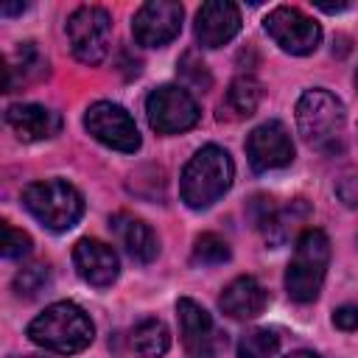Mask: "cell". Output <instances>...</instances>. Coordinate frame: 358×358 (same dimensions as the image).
<instances>
[{"label": "cell", "mask_w": 358, "mask_h": 358, "mask_svg": "<svg viewBox=\"0 0 358 358\" xmlns=\"http://www.w3.org/2000/svg\"><path fill=\"white\" fill-rule=\"evenodd\" d=\"M131 347L140 358H162L171 347V333L159 319H143L131 330Z\"/></svg>", "instance_id": "cell-19"}, {"label": "cell", "mask_w": 358, "mask_h": 358, "mask_svg": "<svg viewBox=\"0 0 358 358\" xmlns=\"http://www.w3.org/2000/svg\"><path fill=\"white\" fill-rule=\"evenodd\" d=\"M182 6L173 0H151L137 8L131 20V34L145 48H162L182 31Z\"/></svg>", "instance_id": "cell-11"}, {"label": "cell", "mask_w": 358, "mask_h": 358, "mask_svg": "<svg viewBox=\"0 0 358 358\" xmlns=\"http://www.w3.org/2000/svg\"><path fill=\"white\" fill-rule=\"evenodd\" d=\"M84 126L98 143H103L115 151L131 154L140 148V131H137L131 115L120 103H112V101L92 103L84 115Z\"/></svg>", "instance_id": "cell-8"}, {"label": "cell", "mask_w": 358, "mask_h": 358, "mask_svg": "<svg viewBox=\"0 0 358 358\" xmlns=\"http://www.w3.org/2000/svg\"><path fill=\"white\" fill-rule=\"evenodd\" d=\"M14 59H17L14 64L6 62V87H8V81L14 78V73H20L22 81H34V78H39V76L48 70V62L39 56V50H36L34 42H22V45L17 48V56H14Z\"/></svg>", "instance_id": "cell-21"}, {"label": "cell", "mask_w": 358, "mask_h": 358, "mask_svg": "<svg viewBox=\"0 0 358 358\" xmlns=\"http://www.w3.org/2000/svg\"><path fill=\"white\" fill-rule=\"evenodd\" d=\"M344 103L327 90H308L296 101V129L302 140L319 151H338L344 143Z\"/></svg>", "instance_id": "cell-3"}, {"label": "cell", "mask_w": 358, "mask_h": 358, "mask_svg": "<svg viewBox=\"0 0 358 358\" xmlns=\"http://www.w3.org/2000/svg\"><path fill=\"white\" fill-rule=\"evenodd\" d=\"M67 42L78 62L101 64L112 42V17L101 6H81L67 20Z\"/></svg>", "instance_id": "cell-6"}, {"label": "cell", "mask_w": 358, "mask_h": 358, "mask_svg": "<svg viewBox=\"0 0 358 358\" xmlns=\"http://www.w3.org/2000/svg\"><path fill=\"white\" fill-rule=\"evenodd\" d=\"M179 73H182V78H185L187 84H193L196 90H210V84H213V78H210V73H207V64H204L193 50H187V53L179 59Z\"/></svg>", "instance_id": "cell-24"}, {"label": "cell", "mask_w": 358, "mask_h": 358, "mask_svg": "<svg viewBox=\"0 0 358 358\" xmlns=\"http://www.w3.org/2000/svg\"><path fill=\"white\" fill-rule=\"evenodd\" d=\"M338 196L344 204H358V176H344L338 182Z\"/></svg>", "instance_id": "cell-27"}, {"label": "cell", "mask_w": 358, "mask_h": 358, "mask_svg": "<svg viewBox=\"0 0 358 358\" xmlns=\"http://www.w3.org/2000/svg\"><path fill=\"white\" fill-rule=\"evenodd\" d=\"M28 252H31V238H28L22 229H17V227L3 224V257L20 260V257H25Z\"/></svg>", "instance_id": "cell-25"}, {"label": "cell", "mask_w": 358, "mask_h": 358, "mask_svg": "<svg viewBox=\"0 0 358 358\" xmlns=\"http://www.w3.org/2000/svg\"><path fill=\"white\" fill-rule=\"evenodd\" d=\"M246 157H249V165L260 173L288 165L294 159V143L288 129L280 120L260 123L257 129H252L246 140Z\"/></svg>", "instance_id": "cell-12"}, {"label": "cell", "mask_w": 358, "mask_h": 358, "mask_svg": "<svg viewBox=\"0 0 358 358\" xmlns=\"http://www.w3.org/2000/svg\"><path fill=\"white\" fill-rule=\"evenodd\" d=\"M333 324L338 330H358V305H341V308H336Z\"/></svg>", "instance_id": "cell-26"}, {"label": "cell", "mask_w": 358, "mask_h": 358, "mask_svg": "<svg viewBox=\"0 0 358 358\" xmlns=\"http://www.w3.org/2000/svg\"><path fill=\"white\" fill-rule=\"evenodd\" d=\"M22 204L42 227L53 232H64L76 227L78 218L84 215L81 193L64 179H45V182L28 185L22 190Z\"/></svg>", "instance_id": "cell-5"}, {"label": "cell", "mask_w": 358, "mask_h": 358, "mask_svg": "<svg viewBox=\"0 0 358 358\" xmlns=\"http://www.w3.org/2000/svg\"><path fill=\"white\" fill-rule=\"evenodd\" d=\"M285 358H319V355L310 352V350H296V352H291V355H285Z\"/></svg>", "instance_id": "cell-29"}, {"label": "cell", "mask_w": 358, "mask_h": 358, "mask_svg": "<svg viewBox=\"0 0 358 358\" xmlns=\"http://www.w3.org/2000/svg\"><path fill=\"white\" fill-rule=\"evenodd\" d=\"M280 350V336L266 327L246 330L238 341V358H274Z\"/></svg>", "instance_id": "cell-20"}, {"label": "cell", "mask_w": 358, "mask_h": 358, "mask_svg": "<svg viewBox=\"0 0 358 358\" xmlns=\"http://www.w3.org/2000/svg\"><path fill=\"white\" fill-rule=\"evenodd\" d=\"M218 308L232 319H255L266 308V291L255 277H235L218 296Z\"/></svg>", "instance_id": "cell-17"}, {"label": "cell", "mask_w": 358, "mask_h": 358, "mask_svg": "<svg viewBox=\"0 0 358 358\" xmlns=\"http://www.w3.org/2000/svg\"><path fill=\"white\" fill-rule=\"evenodd\" d=\"M145 115L151 129H157L159 134H179L199 123V103L185 87L165 84L148 95Z\"/></svg>", "instance_id": "cell-7"}, {"label": "cell", "mask_w": 358, "mask_h": 358, "mask_svg": "<svg viewBox=\"0 0 358 358\" xmlns=\"http://www.w3.org/2000/svg\"><path fill=\"white\" fill-rule=\"evenodd\" d=\"M193 260L201 266H218L229 260V246L224 238H218L215 232H204L196 238L193 243Z\"/></svg>", "instance_id": "cell-22"}, {"label": "cell", "mask_w": 358, "mask_h": 358, "mask_svg": "<svg viewBox=\"0 0 358 358\" xmlns=\"http://www.w3.org/2000/svg\"><path fill=\"white\" fill-rule=\"evenodd\" d=\"M241 31V11L229 0H210L196 11V39L201 48H221Z\"/></svg>", "instance_id": "cell-13"}, {"label": "cell", "mask_w": 358, "mask_h": 358, "mask_svg": "<svg viewBox=\"0 0 358 358\" xmlns=\"http://www.w3.org/2000/svg\"><path fill=\"white\" fill-rule=\"evenodd\" d=\"M232 176V157L218 145H204L190 157V162L182 171V201L193 210H204L229 190Z\"/></svg>", "instance_id": "cell-2"}, {"label": "cell", "mask_w": 358, "mask_h": 358, "mask_svg": "<svg viewBox=\"0 0 358 358\" xmlns=\"http://www.w3.org/2000/svg\"><path fill=\"white\" fill-rule=\"evenodd\" d=\"M263 28L285 53H294V56L313 53L322 39L319 22H313L308 14L291 6H277L274 11H268V17L263 20Z\"/></svg>", "instance_id": "cell-9"}, {"label": "cell", "mask_w": 358, "mask_h": 358, "mask_svg": "<svg viewBox=\"0 0 358 358\" xmlns=\"http://www.w3.org/2000/svg\"><path fill=\"white\" fill-rule=\"evenodd\" d=\"M330 263V241L322 229H305L296 238L294 257L285 271V291L294 302H313L322 291Z\"/></svg>", "instance_id": "cell-4"}, {"label": "cell", "mask_w": 358, "mask_h": 358, "mask_svg": "<svg viewBox=\"0 0 358 358\" xmlns=\"http://www.w3.org/2000/svg\"><path fill=\"white\" fill-rule=\"evenodd\" d=\"M355 87H358V70H355Z\"/></svg>", "instance_id": "cell-31"}, {"label": "cell", "mask_w": 358, "mask_h": 358, "mask_svg": "<svg viewBox=\"0 0 358 358\" xmlns=\"http://www.w3.org/2000/svg\"><path fill=\"white\" fill-rule=\"evenodd\" d=\"M17 11H25V3H6V6H0V14H6V17H11V14H17Z\"/></svg>", "instance_id": "cell-28"}, {"label": "cell", "mask_w": 358, "mask_h": 358, "mask_svg": "<svg viewBox=\"0 0 358 358\" xmlns=\"http://www.w3.org/2000/svg\"><path fill=\"white\" fill-rule=\"evenodd\" d=\"M260 98H263L260 81H257L255 76H238V78L229 84L221 109H227L232 117H249V115L257 109Z\"/></svg>", "instance_id": "cell-18"}, {"label": "cell", "mask_w": 358, "mask_h": 358, "mask_svg": "<svg viewBox=\"0 0 358 358\" xmlns=\"http://www.w3.org/2000/svg\"><path fill=\"white\" fill-rule=\"evenodd\" d=\"M48 277H50L48 263H31V266H25V268L17 271V277H14V291H17L20 296H34V294H39V291L48 285Z\"/></svg>", "instance_id": "cell-23"}, {"label": "cell", "mask_w": 358, "mask_h": 358, "mask_svg": "<svg viewBox=\"0 0 358 358\" xmlns=\"http://www.w3.org/2000/svg\"><path fill=\"white\" fill-rule=\"evenodd\" d=\"M14 358H45V355H14Z\"/></svg>", "instance_id": "cell-30"}, {"label": "cell", "mask_w": 358, "mask_h": 358, "mask_svg": "<svg viewBox=\"0 0 358 358\" xmlns=\"http://www.w3.org/2000/svg\"><path fill=\"white\" fill-rule=\"evenodd\" d=\"M176 313H179V333H182V344H185L187 355L190 358H215L227 338L215 330L213 316L199 302H193L187 296H182L176 302Z\"/></svg>", "instance_id": "cell-10"}, {"label": "cell", "mask_w": 358, "mask_h": 358, "mask_svg": "<svg viewBox=\"0 0 358 358\" xmlns=\"http://www.w3.org/2000/svg\"><path fill=\"white\" fill-rule=\"evenodd\" d=\"M6 123L14 129V134L25 143H36V140H48L53 134H59L62 129V117L39 103H14L6 109Z\"/></svg>", "instance_id": "cell-15"}, {"label": "cell", "mask_w": 358, "mask_h": 358, "mask_svg": "<svg viewBox=\"0 0 358 358\" xmlns=\"http://www.w3.org/2000/svg\"><path fill=\"white\" fill-rule=\"evenodd\" d=\"M109 229L115 232L117 243L129 252L131 260L137 263H151L159 252V243H157V235L151 232V227L129 213H115L109 218Z\"/></svg>", "instance_id": "cell-16"}, {"label": "cell", "mask_w": 358, "mask_h": 358, "mask_svg": "<svg viewBox=\"0 0 358 358\" xmlns=\"http://www.w3.org/2000/svg\"><path fill=\"white\" fill-rule=\"evenodd\" d=\"M92 336H95V327L90 316L73 302H56L28 324V338L42 350H50L59 355H73L87 350L92 344Z\"/></svg>", "instance_id": "cell-1"}, {"label": "cell", "mask_w": 358, "mask_h": 358, "mask_svg": "<svg viewBox=\"0 0 358 358\" xmlns=\"http://www.w3.org/2000/svg\"><path fill=\"white\" fill-rule=\"evenodd\" d=\"M73 263L78 268V274L90 282V285H112L117 280V271H120V263H117V255L112 246H106L103 241H95V238H81L73 249Z\"/></svg>", "instance_id": "cell-14"}]
</instances>
